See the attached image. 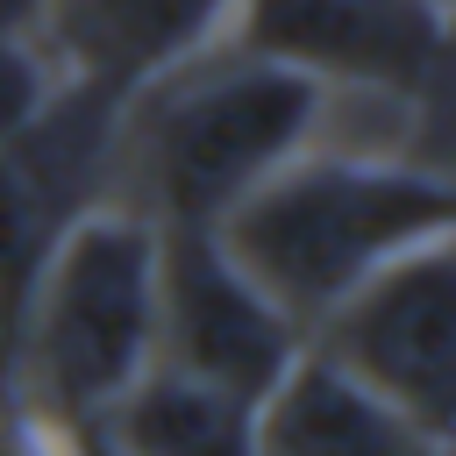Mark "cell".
<instances>
[{"mask_svg": "<svg viewBox=\"0 0 456 456\" xmlns=\"http://www.w3.org/2000/svg\"><path fill=\"white\" fill-rule=\"evenodd\" d=\"M157 356V228L100 200L43 256L0 378L64 435L93 428Z\"/></svg>", "mask_w": 456, "mask_h": 456, "instance_id": "3957f363", "label": "cell"}, {"mask_svg": "<svg viewBox=\"0 0 456 456\" xmlns=\"http://www.w3.org/2000/svg\"><path fill=\"white\" fill-rule=\"evenodd\" d=\"M228 7L235 0H43L36 50L57 86L128 107L178 64L228 43Z\"/></svg>", "mask_w": 456, "mask_h": 456, "instance_id": "ba28073f", "label": "cell"}, {"mask_svg": "<svg viewBox=\"0 0 456 456\" xmlns=\"http://www.w3.org/2000/svg\"><path fill=\"white\" fill-rule=\"evenodd\" d=\"M114 121L121 107L57 86L43 114L0 142V356L43 256L78 214L114 200Z\"/></svg>", "mask_w": 456, "mask_h": 456, "instance_id": "8992f818", "label": "cell"}, {"mask_svg": "<svg viewBox=\"0 0 456 456\" xmlns=\"http://www.w3.org/2000/svg\"><path fill=\"white\" fill-rule=\"evenodd\" d=\"M456 235V185L449 164L413 150H363L321 135L278 178H264L214 242L235 271L306 335L328 306H342L370 271L392 256Z\"/></svg>", "mask_w": 456, "mask_h": 456, "instance_id": "6da1fadb", "label": "cell"}, {"mask_svg": "<svg viewBox=\"0 0 456 456\" xmlns=\"http://www.w3.org/2000/svg\"><path fill=\"white\" fill-rule=\"evenodd\" d=\"M335 100L235 43L178 64L114 121V200L150 228H221L264 178L314 150Z\"/></svg>", "mask_w": 456, "mask_h": 456, "instance_id": "7a4b0ae2", "label": "cell"}, {"mask_svg": "<svg viewBox=\"0 0 456 456\" xmlns=\"http://www.w3.org/2000/svg\"><path fill=\"white\" fill-rule=\"evenodd\" d=\"M249 456H449V442L299 342V356L256 399Z\"/></svg>", "mask_w": 456, "mask_h": 456, "instance_id": "9c48e42d", "label": "cell"}, {"mask_svg": "<svg viewBox=\"0 0 456 456\" xmlns=\"http://www.w3.org/2000/svg\"><path fill=\"white\" fill-rule=\"evenodd\" d=\"M0 456H71V435L50 428L7 378H0Z\"/></svg>", "mask_w": 456, "mask_h": 456, "instance_id": "7c38bea8", "label": "cell"}, {"mask_svg": "<svg viewBox=\"0 0 456 456\" xmlns=\"http://www.w3.org/2000/svg\"><path fill=\"white\" fill-rule=\"evenodd\" d=\"M299 328L235 271L214 228H157V356L235 399H264L299 356Z\"/></svg>", "mask_w": 456, "mask_h": 456, "instance_id": "52a82bcc", "label": "cell"}, {"mask_svg": "<svg viewBox=\"0 0 456 456\" xmlns=\"http://www.w3.org/2000/svg\"><path fill=\"white\" fill-rule=\"evenodd\" d=\"M36 14H43V0H0V36H28L36 43Z\"/></svg>", "mask_w": 456, "mask_h": 456, "instance_id": "4fadbf2b", "label": "cell"}, {"mask_svg": "<svg viewBox=\"0 0 456 456\" xmlns=\"http://www.w3.org/2000/svg\"><path fill=\"white\" fill-rule=\"evenodd\" d=\"M57 93V71L50 57L28 43V36H0V142L43 114V100Z\"/></svg>", "mask_w": 456, "mask_h": 456, "instance_id": "8fae6325", "label": "cell"}, {"mask_svg": "<svg viewBox=\"0 0 456 456\" xmlns=\"http://www.w3.org/2000/svg\"><path fill=\"white\" fill-rule=\"evenodd\" d=\"M306 349L449 442L456 435V235H435L392 256L385 271H370L342 306H328L306 328Z\"/></svg>", "mask_w": 456, "mask_h": 456, "instance_id": "5b68a950", "label": "cell"}, {"mask_svg": "<svg viewBox=\"0 0 456 456\" xmlns=\"http://www.w3.org/2000/svg\"><path fill=\"white\" fill-rule=\"evenodd\" d=\"M71 456H107V442L100 435H71Z\"/></svg>", "mask_w": 456, "mask_h": 456, "instance_id": "5bb4252c", "label": "cell"}, {"mask_svg": "<svg viewBox=\"0 0 456 456\" xmlns=\"http://www.w3.org/2000/svg\"><path fill=\"white\" fill-rule=\"evenodd\" d=\"M456 0H235L228 43L314 78L335 107L378 100L392 121H435L449 93Z\"/></svg>", "mask_w": 456, "mask_h": 456, "instance_id": "277c9868", "label": "cell"}, {"mask_svg": "<svg viewBox=\"0 0 456 456\" xmlns=\"http://www.w3.org/2000/svg\"><path fill=\"white\" fill-rule=\"evenodd\" d=\"M256 399H235L207 378H185L171 363H150L93 428L107 456H249Z\"/></svg>", "mask_w": 456, "mask_h": 456, "instance_id": "30bf717a", "label": "cell"}]
</instances>
